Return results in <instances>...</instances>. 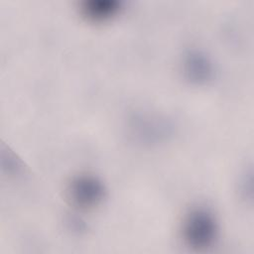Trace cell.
I'll use <instances>...</instances> for the list:
<instances>
[{
	"mask_svg": "<svg viewBox=\"0 0 254 254\" xmlns=\"http://www.w3.org/2000/svg\"><path fill=\"white\" fill-rule=\"evenodd\" d=\"M215 225L212 216L204 210L192 212L188 220L186 232L188 239L194 244H207L213 237Z\"/></svg>",
	"mask_w": 254,
	"mask_h": 254,
	"instance_id": "cell-1",
	"label": "cell"
},
{
	"mask_svg": "<svg viewBox=\"0 0 254 254\" xmlns=\"http://www.w3.org/2000/svg\"><path fill=\"white\" fill-rule=\"evenodd\" d=\"M87 183L88 182H83L81 186L77 184L74 189V191L77 193L78 197H82L81 200H84L85 202H87V199L88 201H93L94 197L97 198L100 193L99 188L96 185H94L93 182L89 183V186H87Z\"/></svg>",
	"mask_w": 254,
	"mask_h": 254,
	"instance_id": "cell-2",
	"label": "cell"
}]
</instances>
